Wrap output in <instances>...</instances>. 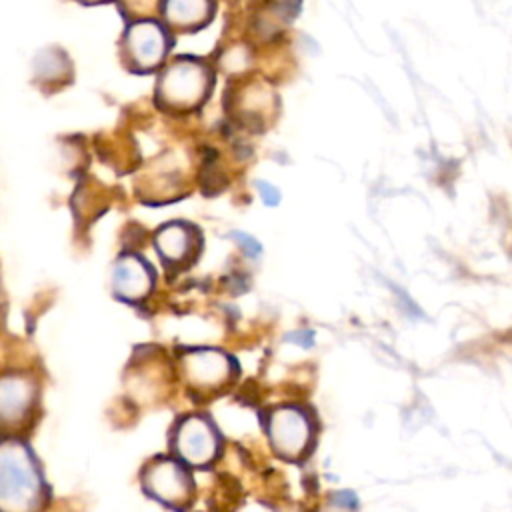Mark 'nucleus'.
Here are the masks:
<instances>
[{
	"label": "nucleus",
	"instance_id": "obj_6",
	"mask_svg": "<svg viewBox=\"0 0 512 512\" xmlns=\"http://www.w3.org/2000/svg\"><path fill=\"white\" fill-rule=\"evenodd\" d=\"M182 370L190 386L200 390H214L230 380L232 362L218 350H194L184 354Z\"/></svg>",
	"mask_w": 512,
	"mask_h": 512
},
{
	"label": "nucleus",
	"instance_id": "obj_7",
	"mask_svg": "<svg viewBox=\"0 0 512 512\" xmlns=\"http://www.w3.org/2000/svg\"><path fill=\"white\" fill-rule=\"evenodd\" d=\"M144 486L154 498L170 506L184 504L190 498L192 490L188 474L180 464L172 460H158L152 466H148L144 474Z\"/></svg>",
	"mask_w": 512,
	"mask_h": 512
},
{
	"label": "nucleus",
	"instance_id": "obj_4",
	"mask_svg": "<svg viewBox=\"0 0 512 512\" xmlns=\"http://www.w3.org/2000/svg\"><path fill=\"white\" fill-rule=\"evenodd\" d=\"M124 48H126V56L136 68L150 70L162 62L168 42H166L164 30L156 22L142 20L128 28L124 38Z\"/></svg>",
	"mask_w": 512,
	"mask_h": 512
},
{
	"label": "nucleus",
	"instance_id": "obj_3",
	"mask_svg": "<svg viewBox=\"0 0 512 512\" xmlns=\"http://www.w3.org/2000/svg\"><path fill=\"white\" fill-rule=\"evenodd\" d=\"M174 450L192 466H206L218 450V438L212 424L202 416H190L180 422L174 434Z\"/></svg>",
	"mask_w": 512,
	"mask_h": 512
},
{
	"label": "nucleus",
	"instance_id": "obj_8",
	"mask_svg": "<svg viewBox=\"0 0 512 512\" xmlns=\"http://www.w3.org/2000/svg\"><path fill=\"white\" fill-rule=\"evenodd\" d=\"M34 384L22 374L0 378V422L4 426L20 424L34 404Z\"/></svg>",
	"mask_w": 512,
	"mask_h": 512
},
{
	"label": "nucleus",
	"instance_id": "obj_10",
	"mask_svg": "<svg viewBox=\"0 0 512 512\" xmlns=\"http://www.w3.org/2000/svg\"><path fill=\"white\" fill-rule=\"evenodd\" d=\"M156 250L166 264H182L196 252V230L186 224H166L156 232Z\"/></svg>",
	"mask_w": 512,
	"mask_h": 512
},
{
	"label": "nucleus",
	"instance_id": "obj_5",
	"mask_svg": "<svg viewBox=\"0 0 512 512\" xmlns=\"http://www.w3.org/2000/svg\"><path fill=\"white\" fill-rule=\"evenodd\" d=\"M268 434L274 448L286 456H300L310 440L308 418L296 408H280L268 420Z\"/></svg>",
	"mask_w": 512,
	"mask_h": 512
},
{
	"label": "nucleus",
	"instance_id": "obj_12",
	"mask_svg": "<svg viewBox=\"0 0 512 512\" xmlns=\"http://www.w3.org/2000/svg\"><path fill=\"white\" fill-rule=\"evenodd\" d=\"M232 238H234L236 244L244 250L246 256L258 258V256L262 254V246H260V242H258L254 236H250V234H246V232H240V230H234V232H232Z\"/></svg>",
	"mask_w": 512,
	"mask_h": 512
},
{
	"label": "nucleus",
	"instance_id": "obj_9",
	"mask_svg": "<svg viewBox=\"0 0 512 512\" xmlns=\"http://www.w3.org/2000/svg\"><path fill=\"white\" fill-rule=\"evenodd\" d=\"M112 286L120 298L130 302L140 300L152 288V272L138 256H122L114 264Z\"/></svg>",
	"mask_w": 512,
	"mask_h": 512
},
{
	"label": "nucleus",
	"instance_id": "obj_1",
	"mask_svg": "<svg viewBox=\"0 0 512 512\" xmlns=\"http://www.w3.org/2000/svg\"><path fill=\"white\" fill-rule=\"evenodd\" d=\"M40 500V472L20 442H0V510H30Z\"/></svg>",
	"mask_w": 512,
	"mask_h": 512
},
{
	"label": "nucleus",
	"instance_id": "obj_2",
	"mask_svg": "<svg viewBox=\"0 0 512 512\" xmlns=\"http://www.w3.org/2000/svg\"><path fill=\"white\" fill-rule=\"evenodd\" d=\"M210 88V72L204 64L182 58L172 62L158 82V98L174 110L198 106Z\"/></svg>",
	"mask_w": 512,
	"mask_h": 512
},
{
	"label": "nucleus",
	"instance_id": "obj_11",
	"mask_svg": "<svg viewBox=\"0 0 512 512\" xmlns=\"http://www.w3.org/2000/svg\"><path fill=\"white\" fill-rule=\"evenodd\" d=\"M210 0H164V16L176 28H196L210 18Z\"/></svg>",
	"mask_w": 512,
	"mask_h": 512
},
{
	"label": "nucleus",
	"instance_id": "obj_14",
	"mask_svg": "<svg viewBox=\"0 0 512 512\" xmlns=\"http://www.w3.org/2000/svg\"><path fill=\"white\" fill-rule=\"evenodd\" d=\"M336 504L346 506V508H356L354 492H340V494H336Z\"/></svg>",
	"mask_w": 512,
	"mask_h": 512
},
{
	"label": "nucleus",
	"instance_id": "obj_13",
	"mask_svg": "<svg viewBox=\"0 0 512 512\" xmlns=\"http://www.w3.org/2000/svg\"><path fill=\"white\" fill-rule=\"evenodd\" d=\"M256 190L260 194V200L266 204V206H276L280 202V192L276 186H272L270 182H264V180H256Z\"/></svg>",
	"mask_w": 512,
	"mask_h": 512
}]
</instances>
